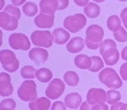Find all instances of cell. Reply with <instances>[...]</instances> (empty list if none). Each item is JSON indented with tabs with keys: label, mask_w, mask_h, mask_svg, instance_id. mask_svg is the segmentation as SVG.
<instances>
[{
	"label": "cell",
	"mask_w": 127,
	"mask_h": 110,
	"mask_svg": "<svg viewBox=\"0 0 127 110\" xmlns=\"http://www.w3.org/2000/svg\"><path fill=\"white\" fill-rule=\"evenodd\" d=\"M30 39L35 46L44 48L50 47L54 42L53 34L48 30H35L31 34Z\"/></svg>",
	"instance_id": "5"
},
{
	"label": "cell",
	"mask_w": 127,
	"mask_h": 110,
	"mask_svg": "<svg viewBox=\"0 0 127 110\" xmlns=\"http://www.w3.org/2000/svg\"><path fill=\"white\" fill-rule=\"evenodd\" d=\"M14 91L11 84L10 76L8 73L1 72L0 73V95L3 97L10 96Z\"/></svg>",
	"instance_id": "11"
},
{
	"label": "cell",
	"mask_w": 127,
	"mask_h": 110,
	"mask_svg": "<svg viewBox=\"0 0 127 110\" xmlns=\"http://www.w3.org/2000/svg\"><path fill=\"white\" fill-rule=\"evenodd\" d=\"M74 3L78 6L85 7L89 3V0H74Z\"/></svg>",
	"instance_id": "38"
},
{
	"label": "cell",
	"mask_w": 127,
	"mask_h": 110,
	"mask_svg": "<svg viewBox=\"0 0 127 110\" xmlns=\"http://www.w3.org/2000/svg\"><path fill=\"white\" fill-rule=\"evenodd\" d=\"M92 65L89 69L91 72H98L104 68V61L99 56H92Z\"/></svg>",
	"instance_id": "27"
},
{
	"label": "cell",
	"mask_w": 127,
	"mask_h": 110,
	"mask_svg": "<svg viewBox=\"0 0 127 110\" xmlns=\"http://www.w3.org/2000/svg\"><path fill=\"white\" fill-rule=\"evenodd\" d=\"M58 1V10H63L68 6L69 0H57Z\"/></svg>",
	"instance_id": "36"
},
{
	"label": "cell",
	"mask_w": 127,
	"mask_h": 110,
	"mask_svg": "<svg viewBox=\"0 0 127 110\" xmlns=\"http://www.w3.org/2000/svg\"><path fill=\"white\" fill-rule=\"evenodd\" d=\"M58 1L57 0H41L40 10L41 13L47 15H55V11L58 10Z\"/></svg>",
	"instance_id": "15"
},
{
	"label": "cell",
	"mask_w": 127,
	"mask_h": 110,
	"mask_svg": "<svg viewBox=\"0 0 127 110\" xmlns=\"http://www.w3.org/2000/svg\"><path fill=\"white\" fill-rule=\"evenodd\" d=\"M12 3L16 6H20V5L24 4L26 2V0H11Z\"/></svg>",
	"instance_id": "42"
},
{
	"label": "cell",
	"mask_w": 127,
	"mask_h": 110,
	"mask_svg": "<svg viewBox=\"0 0 127 110\" xmlns=\"http://www.w3.org/2000/svg\"><path fill=\"white\" fill-rule=\"evenodd\" d=\"M104 38V30L97 24L90 25L86 30V46L91 50L99 48Z\"/></svg>",
	"instance_id": "1"
},
{
	"label": "cell",
	"mask_w": 127,
	"mask_h": 110,
	"mask_svg": "<svg viewBox=\"0 0 127 110\" xmlns=\"http://www.w3.org/2000/svg\"><path fill=\"white\" fill-rule=\"evenodd\" d=\"M111 47H117V45H116L115 41H113L111 39H106V40H103L99 47V53L102 54L104 51H105L106 49H109Z\"/></svg>",
	"instance_id": "32"
},
{
	"label": "cell",
	"mask_w": 127,
	"mask_h": 110,
	"mask_svg": "<svg viewBox=\"0 0 127 110\" xmlns=\"http://www.w3.org/2000/svg\"><path fill=\"white\" fill-rule=\"evenodd\" d=\"M113 36L117 41L126 42L127 41V32L125 28L120 27L117 31L113 32Z\"/></svg>",
	"instance_id": "31"
},
{
	"label": "cell",
	"mask_w": 127,
	"mask_h": 110,
	"mask_svg": "<svg viewBox=\"0 0 127 110\" xmlns=\"http://www.w3.org/2000/svg\"><path fill=\"white\" fill-rule=\"evenodd\" d=\"M66 106L71 109H77L82 103V97L79 93L73 92L67 95L64 98Z\"/></svg>",
	"instance_id": "17"
},
{
	"label": "cell",
	"mask_w": 127,
	"mask_h": 110,
	"mask_svg": "<svg viewBox=\"0 0 127 110\" xmlns=\"http://www.w3.org/2000/svg\"><path fill=\"white\" fill-rule=\"evenodd\" d=\"M23 12L27 17H34L38 12V7L32 2H26L22 7Z\"/></svg>",
	"instance_id": "25"
},
{
	"label": "cell",
	"mask_w": 127,
	"mask_h": 110,
	"mask_svg": "<svg viewBox=\"0 0 127 110\" xmlns=\"http://www.w3.org/2000/svg\"><path fill=\"white\" fill-rule=\"evenodd\" d=\"M9 45L15 50L27 51L30 48V41L25 35L22 33L12 34L9 37Z\"/></svg>",
	"instance_id": "7"
},
{
	"label": "cell",
	"mask_w": 127,
	"mask_h": 110,
	"mask_svg": "<svg viewBox=\"0 0 127 110\" xmlns=\"http://www.w3.org/2000/svg\"><path fill=\"white\" fill-rule=\"evenodd\" d=\"M19 99L24 102H32L37 98L36 84L33 80H26L17 90Z\"/></svg>",
	"instance_id": "3"
},
{
	"label": "cell",
	"mask_w": 127,
	"mask_h": 110,
	"mask_svg": "<svg viewBox=\"0 0 127 110\" xmlns=\"http://www.w3.org/2000/svg\"><path fill=\"white\" fill-rule=\"evenodd\" d=\"M29 58L35 62L36 65L44 64L49 58V53L46 49L35 47L32 48L29 52Z\"/></svg>",
	"instance_id": "12"
},
{
	"label": "cell",
	"mask_w": 127,
	"mask_h": 110,
	"mask_svg": "<svg viewBox=\"0 0 127 110\" xmlns=\"http://www.w3.org/2000/svg\"><path fill=\"white\" fill-rule=\"evenodd\" d=\"M17 26H18V19L9 15L4 11L0 12V28L7 31H13L17 28Z\"/></svg>",
	"instance_id": "10"
},
{
	"label": "cell",
	"mask_w": 127,
	"mask_h": 110,
	"mask_svg": "<svg viewBox=\"0 0 127 110\" xmlns=\"http://www.w3.org/2000/svg\"><path fill=\"white\" fill-rule=\"evenodd\" d=\"M85 40L81 37H74L67 44V50L71 54H78L85 47Z\"/></svg>",
	"instance_id": "16"
},
{
	"label": "cell",
	"mask_w": 127,
	"mask_h": 110,
	"mask_svg": "<svg viewBox=\"0 0 127 110\" xmlns=\"http://www.w3.org/2000/svg\"><path fill=\"white\" fill-rule=\"evenodd\" d=\"M123 105V102H117V103L112 105V108H111V110H121V106Z\"/></svg>",
	"instance_id": "40"
},
{
	"label": "cell",
	"mask_w": 127,
	"mask_h": 110,
	"mask_svg": "<svg viewBox=\"0 0 127 110\" xmlns=\"http://www.w3.org/2000/svg\"><path fill=\"white\" fill-rule=\"evenodd\" d=\"M120 2H126V1H127V0H119Z\"/></svg>",
	"instance_id": "47"
},
{
	"label": "cell",
	"mask_w": 127,
	"mask_h": 110,
	"mask_svg": "<svg viewBox=\"0 0 127 110\" xmlns=\"http://www.w3.org/2000/svg\"><path fill=\"white\" fill-rule=\"evenodd\" d=\"M121 58H122L124 60L127 61V46L122 49V52H121Z\"/></svg>",
	"instance_id": "41"
},
{
	"label": "cell",
	"mask_w": 127,
	"mask_h": 110,
	"mask_svg": "<svg viewBox=\"0 0 127 110\" xmlns=\"http://www.w3.org/2000/svg\"><path fill=\"white\" fill-rule=\"evenodd\" d=\"M103 57L104 62L107 65H114L119 60V52L117 47H111L100 54Z\"/></svg>",
	"instance_id": "14"
},
{
	"label": "cell",
	"mask_w": 127,
	"mask_h": 110,
	"mask_svg": "<svg viewBox=\"0 0 127 110\" xmlns=\"http://www.w3.org/2000/svg\"><path fill=\"white\" fill-rule=\"evenodd\" d=\"M74 65L81 70H89L92 65V58L86 54L77 55L74 58Z\"/></svg>",
	"instance_id": "20"
},
{
	"label": "cell",
	"mask_w": 127,
	"mask_h": 110,
	"mask_svg": "<svg viewBox=\"0 0 127 110\" xmlns=\"http://www.w3.org/2000/svg\"><path fill=\"white\" fill-rule=\"evenodd\" d=\"M16 107L17 104L12 98H5L0 102V110H14Z\"/></svg>",
	"instance_id": "29"
},
{
	"label": "cell",
	"mask_w": 127,
	"mask_h": 110,
	"mask_svg": "<svg viewBox=\"0 0 127 110\" xmlns=\"http://www.w3.org/2000/svg\"><path fill=\"white\" fill-rule=\"evenodd\" d=\"M65 91V83L60 78H55L49 83V86L47 87V90L45 91V95L50 100H55L59 97L62 96V95Z\"/></svg>",
	"instance_id": "8"
},
{
	"label": "cell",
	"mask_w": 127,
	"mask_h": 110,
	"mask_svg": "<svg viewBox=\"0 0 127 110\" xmlns=\"http://www.w3.org/2000/svg\"><path fill=\"white\" fill-rule=\"evenodd\" d=\"M92 105L88 103L87 102H84L81 103L80 107V110H92Z\"/></svg>",
	"instance_id": "39"
},
{
	"label": "cell",
	"mask_w": 127,
	"mask_h": 110,
	"mask_svg": "<svg viewBox=\"0 0 127 110\" xmlns=\"http://www.w3.org/2000/svg\"><path fill=\"white\" fill-rule=\"evenodd\" d=\"M106 100V92L102 89L92 88L88 90L87 94V102L92 106L97 104H104Z\"/></svg>",
	"instance_id": "9"
},
{
	"label": "cell",
	"mask_w": 127,
	"mask_h": 110,
	"mask_svg": "<svg viewBox=\"0 0 127 110\" xmlns=\"http://www.w3.org/2000/svg\"><path fill=\"white\" fill-rule=\"evenodd\" d=\"M20 74L24 79H34L36 75V70L31 65H25L20 71Z\"/></svg>",
	"instance_id": "26"
},
{
	"label": "cell",
	"mask_w": 127,
	"mask_h": 110,
	"mask_svg": "<svg viewBox=\"0 0 127 110\" xmlns=\"http://www.w3.org/2000/svg\"><path fill=\"white\" fill-rule=\"evenodd\" d=\"M51 102L48 97H40L29 103L30 110H49L50 109Z\"/></svg>",
	"instance_id": "18"
},
{
	"label": "cell",
	"mask_w": 127,
	"mask_h": 110,
	"mask_svg": "<svg viewBox=\"0 0 127 110\" xmlns=\"http://www.w3.org/2000/svg\"><path fill=\"white\" fill-rule=\"evenodd\" d=\"M99 79L111 90H118L123 85V81L114 69L105 68L99 73Z\"/></svg>",
	"instance_id": "2"
},
{
	"label": "cell",
	"mask_w": 127,
	"mask_h": 110,
	"mask_svg": "<svg viewBox=\"0 0 127 110\" xmlns=\"http://www.w3.org/2000/svg\"><path fill=\"white\" fill-rule=\"evenodd\" d=\"M3 11L8 13L9 15L12 16V17H15L16 18L19 19L21 18V11L19 10V8H17L16 5L12 4H8L3 8Z\"/></svg>",
	"instance_id": "30"
},
{
	"label": "cell",
	"mask_w": 127,
	"mask_h": 110,
	"mask_svg": "<svg viewBox=\"0 0 127 110\" xmlns=\"http://www.w3.org/2000/svg\"><path fill=\"white\" fill-rule=\"evenodd\" d=\"M120 19H121V22H122L123 24H124L125 28H126L127 30V7L125 8L124 10L121 11Z\"/></svg>",
	"instance_id": "35"
},
{
	"label": "cell",
	"mask_w": 127,
	"mask_h": 110,
	"mask_svg": "<svg viewBox=\"0 0 127 110\" xmlns=\"http://www.w3.org/2000/svg\"><path fill=\"white\" fill-rule=\"evenodd\" d=\"M119 73H120V77L123 80L127 81V62L124 63L120 67L119 70Z\"/></svg>",
	"instance_id": "34"
},
{
	"label": "cell",
	"mask_w": 127,
	"mask_h": 110,
	"mask_svg": "<svg viewBox=\"0 0 127 110\" xmlns=\"http://www.w3.org/2000/svg\"><path fill=\"white\" fill-rule=\"evenodd\" d=\"M121 110H127V104L123 103V105L121 106Z\"/></svg>",
	"instance_id": "45"
},
{
	"label": "cell",
	"mask_w": 127,
	"mask_h": 110,
	"mask_svg": "<svg viewBox=\"0 0 127 110\" xmlns=\"http://www.w3.org/2000/svg\"><path fill=\"white\" fill-rule=\"evenodd\" d=\"M35 77L37 78V80L42 83H49L53 77V73L49 69L40 68L36 71Z\"/></svg>",
	"instance_id": "22"
},
{
	"label": "cell",
	"mask_w": 127,
	"mask_h": 110,
	"mask_svg": "<svg viewBox=\"0 0 127 110\" xmlns=\"http://www.w3.org/2000/svg\"><path fill=\"white\" fill-rule=\"evenodd\" d=\"M64 82L67 83L68 86H77L80 81V77H79L78 74L75 72H73V71H68L63 76Z\"/></svg>",
	"instance_id": "23"
},
{
	"label": "cell",
	"mask_w": 127,
	"mask_h": 110,
	"mask_svg": "<svg viewBox=\"0 0 127 110\" xmlns=\"http://www.w3.org/2000/svg\"><path fill=\"white\" fill-rule=\"evenodd\" d=\"M106 26L110 31L115 32L121 27V19L116 15L111 16L106 21Z\"/></svg>",
	"instance_id": "24"
},
{
	"label": "cell",
	"mask_w": 127,
	"mask_h": 110,
	"mask_svg": "<svg viewBox=\"0 0 127 110\" xmlns=\"http://www.w3.org/2000/svg\"><path fill=\"white\" fill-rule=\"evenodd\" d=\"M87 24V18L83 14H75L69 16L64 19L63 26L67 31L71 33H77L80 31Z\"/></svg>",
	"instance_id": "6"
},
{
	"label": "cell",
	"mask_w": 127,
	"mask_h": 110,
	"mask_svg": "<svg viewBox=\"0 0 127 110\" xmlns=\"http://www.w3.org/2000/svg\"><path fill=\"white\" fill-rule=\"evenodd\" d=\"M93 1L96 2V3H103V2L105 1V0H93Z\"/></svg>",
	"instance_id": "46"
},
{
	"label": "cell",
	"mask_w": 127,
	"mask_h": 110,
	"mask_svg": "<svg viewBox=\"0 0 127 110\" xmlns=\"http://www.w3.org/2000/svg\"><path fill=\"white\" fill-rule=\"evenodd\" d=\"M50 110H67V106H66L65 102H62L61 101H57V102H54L52 104Z\"/></svg>",
	"instance_id": "33"
},
{
	"label": "cell",
	"mask_w": 127,
	"mask_h": 110,
	"mask_svg": "<svg viewBox=\"0 0 127 110\" xmlns=\"http://www.w3.org/2000/svg\"><path fill=\"white\" fill-rule=\"evenodd\" d=\"M107 95V103L108 104H113L119 102L121 100V94L116 90H110L106 92Z\"/></svg>",
	"instance_id": "28"
},
{
	"label": "cell",
	"mask_w": 127,
	"mask_h": 110,
	"mask_svg": "<svg viewBox=\"0 0 127 110\" xmlns=\"http://www.w3.org/2000/svg\"><path fill=\"white\" fill-rule=\"evenodd\" d=\"M34 22L36 27L40 28H49L53 27L55 23V15L40 13L35 17Z\"/></svg>",
	"instance_id": "13"
},
{
	"label": "cell",
	"mask_w": 127,
	"mask_h": 110,
	"mask_svg": "<svg viewBox=\"0 0 127 110\" xmlns=\"http://www.w3.org/2000/svg\"><path fill=\"white\" fill-rule=\"evenodd\" d=\"M92 110H108V106L105 103L104 104H97L92 107Z\"/></svg>",
	"instance_id": "37"
},
{
	"label": "cell",
	"mask_w": 127,
	"mask_h": 110,
	"mask_svg": "<svg viewBox=\"0 0 127 110\" xmlns=\"http://www.w3.org/2000/svg\"><path fill=\"white\" fill-rule=\"evenodd\" d=\"M2 43H3V32L0 29V47L2 46Z\"/></svg>",
	"instance_id": "43"
},
{
	"label": "cell",
	"mask_w": 127,
	"mask_h": 110,
	"mask_svg": "<svg viewBox=\"0 0 127 110\" xmlns=\"http://www.w3.org/2000/svg\"><path fill=\"white\" fill-rule=\"evenodd\" d=\"M54 42L57 45H64L70 39V34L67 30L62 28H59L54 30L53 32Z\"/></svg>",
	"instance_id": "19"
},
{
	"label": "cell",
	"mask_w": 127,
	"mask_h": 110,
	"mask_svg": "<svg viewBox=\"0 0 127 110\" xmlns=\"http://www.w3.org/2000/svg\"><path fill=\"white\" fill-rule=\"evenodd\" d=\"M0 63L3 68L8 72H15L19 68V61L16 54L10 50L0 51Z\"/></svg>",
	"instance_id": "4"
},
{
	"label": "cell",
	"mask_w": 127,
	"mask_h": 110,
	"mask_svg": "<svg viewBox=\"0 0 127 110\" xmlns=\"http://www.w3.org/2000/svg\"><path fill=\"white\" fill-rule=\"evenodd\" d=\"M84 13L89 18H96L100 14V7L95 3H89L84 7Z\"/></svg>",
	"instance_id": "21"
},
{
	"label": "cell",
	"mask_w": 127,
	"mask_h": 110,
	"mask_svg": "<svg viewBox=\"0 0 127 110\" xmlns=\"http://www.w3.org/2000/svg\"><path fill=\"white\" fill-rule=\"evenodd\" d=\"M4 7V0H0V10Z\"/></svg>",
	"instance_id": "44"
}]
</instances>
